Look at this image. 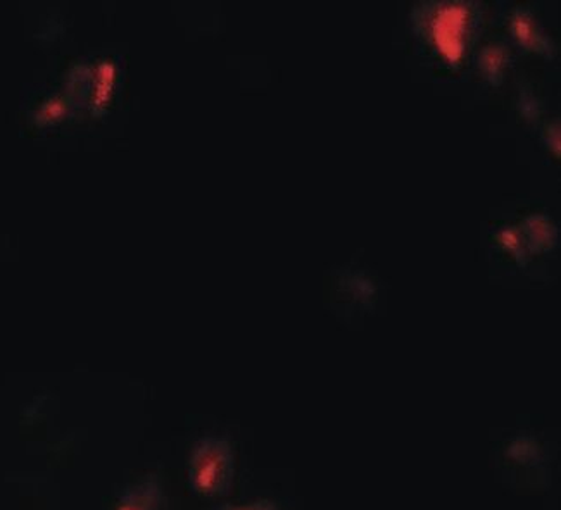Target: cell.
Masks as SVG:
<instances>
[{"instance_id": "1", "label": "cell", "mask_w": 561, "mask_h": 510, "mask_svg": "<svg viewBox=\"0 0 561 510\" xmlns=\"http://www.w3.org/2000/svg\"><path fill=\"white\" fill-rule=\"evenodd\" d=\"M236 474V447L227 434L209 433L197 438L187 459L192 490L203 497H218L232 485Z\"/></svg>"}, {"instance_id": "2", "label": "cell", "mask_w": 561, "mask_h": 510, "mask_svg": "<svg viewBox=\"0 0 561 510\" xmlns=\"http://www.w3.org/2000/svg\"><path fill=\"white\" fill-rule=\"evenodd\" d=\"M164 507L167 491L163 479L156 473H147L122 491L113 510H164Z\"/></svg>"}, {"instance_id": "3", "label": "cell", "mask_w": 561, "mask_h": 510, "mask_svg": "<svg viewBox=\"0 0 561 510\" xmlns=\"http://www.w3.org/2000/svg\"><path fill=\"white\" fill-rule=\"evenodd\" d=\"M213 510H285L280 503L275 502L272 498L261 497L254 498L251 502L244 503H220Z\"/></svg>"}]
</instances>
